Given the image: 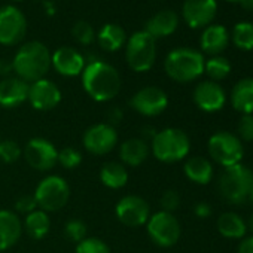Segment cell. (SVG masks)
<instances>
[{"instance_id": "obj_33", "label": "cell", "mask_w": 253, "mask_h": 253, "mask_svg": "<svg viewBox=\"0 0 253 253\" xmlns=\"http://www.w3.org/2000/svg\"><path fill=\"white\" fill-rule=\"evenodd\" d=\"M75 253H112L110 247L97 237H86L76 246Z\"/></svg>"}, {"instance_id": "obj_19", "label": "cell", "mask_w": 253, "mask_h": 253, "mask_svg": "<svg viewBox=\"0 0 253 253\" xmlns=\"http://www.w3.org/2000/svg\"><path fill=\"white\" fill-rule=\"evenodd\" d=\"M30 84L20 78H5L0 81V106L14 109L21 106L29 98Z\"/></svg>"}, {"instance_id": "obj_11", "label": "cell", "mask_w": 253, "mask_h": 253, "mask_svg": "<svg viewBox=\"0 0 253 253\" xmlns=\"http://www.w3.org/2000/svg\"><path fill=\"white\" fill-rule=\"evenodd\" d=\"M27 33L26 15L15 6L6 5L0 8V43L12 46L20 43Z\"/></svg>"}, {"instance_id": "obj_22", "label": "cell", "mask_w": 253, "mask_h": 253, "mask_svg": "<svg viewBox=\"0 0 253 253\" xmlns=\"http://www.w3.org/2000/svg\"><path fill=\"white\" fill-rule=\"evenodd\" d=\"M228 43H229V35H228L226 29L220 24L207 26L200 39L203 52H206L211 57L222 54L226 49Z\"/></svg>"}, {"instance_id": "obj_13", "label": "cell", "mask_w": 253, "mask_h": 253, "mask_svg": "<svg viewBox=\"0 0 253 253\" xmlns=\"http://www.w3.org/2000/svg\"><path fill=\"white\" fill-rule=\"evenodd\" d=\"M23 155L27 164L38 171H49L58 164V151L46 139L35 137L27 142Z\"/></svg>"}, {"instance_id": "obj_46", "label": "cell", "mask_w": 253, "mask_h": 253, "mask_svg": "<svg viewBox=\"0 0 253 253\" xmlns=\"http://www.w3.org/2000/svg\"><path fill=\"white\" fill-rule=\"evenodd\" d=\"M247 201L253 206V188H252V191H250V195H249V198H247Z\"/></svg>"}, {"instance_id": "obj_29", "label": "cell", "mask_w": 253, "mask_h": 253, "mask_svg": "<svg viewBox=\"0 0 253 253\" xmlns=\"http://www.w3.org/2000/svg\"><path fill=\"white\" fill-rule=\"evenodd\" d=\"M51 228V219L46 211L36 209L35 211L26 214L24 219V229L29 237L33 240H42L48 235Z\"/></svg>"}, {"instance_id": "obj_1", "label": "cell", "mask_w": 253, "mask_h": 253, "mask_svg": "<svg viewBox=\"0 0 253 253\" xmlns=\"http://www.w3.org/2000/svg\"><path fill=\"white\" fill-rule=\"evenodd\" d=\"M81 76L85 92L98 103H106L115 98L122 86L119 72L112 64L101 60H92L85 64Z\"/></svg>"}, {"instance_id": "obj_32", "label": "cell", "mask_w": 253, "mask_h": 253, "mask_svg": "<svg viewBox=\"0 0 253 253\" xmlns=\"http://www.w3.org/2000/svg\"><path fill=\"white\" fill-rule=\"evenodd\" d=\"M23 155L21 146L15 140H0V160L6 164L17 163Z\"/></svg>"}, {"instance_id": "obj_25", "label": "cell", "mask_w": 253, "mask_h": 253, "mask_svg": "<svg viewBox=\"0 0 253 253\" xmlns=\"http://www.w3.org/2000/svg\"><path fill=\"white\" fill-rule=\"evenodd\" d=\"M185 176L197 185H207L213 179V164L206 157H191L183 166Z\"/></svg>"}, {"instance_id": "obj_45", "label": "cell", "mask_w": 253, "mask_h": 253, "mask_svg": "<svg viewBox=\"0 0 253 253\" xmlns=\"http://www.w3.org/2000/svg\"><path fill=\"white\" fill-rule=\"evenodd\" d=\"M246 225H247V231H250V235H253V213L250 214V217L246 222Z\"/></svg>"}, {"instance_id": "obj_44", "label": "cell", "mask_w": 253, "mask_h": 253, "mask_svg": "<svg viewBox=\"0 0 253 253\" xmlns=\"http://www.w3.org/2000/svg\"><path fill=\"white\" fill-rule=\"evenodd\" d=\"M240 5L246 11H253V0H241Z\"/></svg>"}, {"instance_id": "obj_9", "label": "cell", "mask_w": 253, "mask_h": 253, "mask_svg": "<svg viewBox=\"0 0 253 253\" xmlns=\"http://www.w3.org/2000/svg\"><path fill=\"white\" fill-rule=\"evenodd\" d=\"M146 231L149 238L160 247H171L174 246L182 234V226L177 217L173 213L157 211L151 214L146 222Z\"/></svg>"}, {"instance_id": "obj_12", "label": "cell", "mask_w": 253, "mask_h": 253, "mask_svg": "<svg viewBox=\"0 0 253 253\" xmlns=\"http://www.w3.org/2000/svg\"><path fill=\"white\" fill-rule=\"evenodd\" d=\"M82 143L85 149L92 155H106L115 149L118 145L116 128L107 122L94 124L84 133Z\"/></svg>"}, {"instance_id": "obj_47", "label": "cell", "mask_w": 253, "mask_h": 253, "mask_svg": "<svg viewBox=\"0 0 253 253\" xmlns=\"http://www.w3.org/2000/svg\"><path fill=\"white\" fill-rule=\"evenodd\" d=\"M225 2H231V3H240L241 0H225Z\"/></svg>"}, {"instance_id": "obj_2", "label": "cell", "mask_w": 253, "mask_h": 253, "mask_svg": "<svg viewBox=\"0 0 253 253\" xmlns=\"http://www.w3.org/2000/svg\"><path fill=\"white\" fill-rule=\"evenodd\" d=\"M12 69L27 84L41 81L51 69V52L42 42H27L17 51Z\"/></svg>"}, {"instance_id": "obj_36", "label": "cell", "mask_w": 253, "mask_h": 253, "mask_svg": "<svg viewBox=\"0 0 253 253\" xmlns=\"http://www.w3.org/2000/svg\"><path fill=\"white\" fill-rule=\"evenodd\" d=\"M64 235L69 241L78 244L84 238H86V225L79 219H70L64 226Z\"/></svg>"}, {"instance_id": "obj_28", "label": "cell", "mask_w": 253, "mask_h": 253, "mask_svg": "<svg viewBox=\"0 0 253 253\" xmlns=\"http://www.w3.org/2000/svg\"><path fill=\"white\" fill-rule=\"evenodd\" d=\"M98 45L106 52H116L125 45V32L118 24H106L97 35Z\"/></svg>"}, {"instance_id": "obj_37", "label": "cell", "mask_w": 253, "mask_h": 253, "mask_svg": "<svg viewBox=\"0 0 253 253\" xmlns=\"http://www.w3.org/2000/svg\"><path fill=\"white\" fill-rule=\"evenodd\" d=\"M243 143L253 142V115H241L238 125H237V134Z\"/></svg>"}, {"instance_id": "obj_30", "label": "cell", "mask_w": 253, "mask_h": 253, "mask_svg": "<svg viewBox=\"0 0 253 253\" xmlns=\"http://www.w3.org/2000/svg\"><path fill=\"white\" fill-rule=\"evenodd\" d=\"M204 72L207 73L210 81L219 82V81L228 78V75L231 73V63L228 58H225L222 55L210 57L204 63Z\"/></svg>"}, {"instance_id": "obj_39", "label": "cell", "mask_w": 253, "mask_h": 253, "mask_svg": "<svg viewBox=\"0 0 253 253\" xmlns=\"http://www.w3.org/2000/svg\"><path fill=\"white\" fill-rule=\"evenodd\" d=\"M15 209L21 214H29V213L35 211L38 209V203H36L35 195H29V194L21 195L15 203Z\"/></svg>"}, {"instance_id": "obj_15", "label": "cell", "mask_w": 253, "mask_h": 253, "mask_svg": "<svg viewBox=\"0 0 253 253\" xmlns=\"http://www.w3.org/2000/svg\"><path fill=\"white\" fill-rule=\"evenodd\" d=\"M195 106L207 113H214L223 109L226 103V94L225 89L219 85V82L214 81H203L200 82L192 94Z\"/></svg>"}, {"instance_id": "obj_6", "label": "cell", "mask_w": 253, "mask_h": 253, "mask_svg": "<svg viewBox=\"0 0 253 253\" xmlns=\"http://www.w3.org/2000/svg\"><path fill=\"white\" fill-rule=\"evenodd\" d=\"M125 58L133 72L143 73L151 70L157 60V41L145 30L136 32L126 41Z\"/></svg>"}, {"instance_id": "obj_34", "label": "cell", "mask_w": 253, "mask_h": 253, "mask_svg": "<svg viewBox=\"0 0 253 253\" xmlns=\"http://www.w3.org/2000/svg\"><path fill=\"white\" fill-rule=\"evenodd\" d=\"M82 163V154L75 148H64L58 152V164L66 170H75Z\"/></svg>"}, {"instance_id": "obj_14", "label": "cell", "mask_w": 253, "mask_h": 253, "mask_svg": "<svg viewBox=\"0 0 253 253\" xmlns=\"http://www.w3.org/2000/svg\"><path fill=\"white\" fill-rule=\"evenodd\" d=\"M130 106L140 115L154 118L161 115L169 106V97L164 89L158 86H145L140 88L131 98Z\"/></svg>"}, {"instance_id": "obj_23", "label": "cell", "mask_w": 253, "mask_h": 253, "mask_svg": "<svg viewBox=\"0 0 253 253\" xmlns=\"http://www.w3.org/2000/svg\"><path fill=\"white\" fill-rule=\"evenodd\" d=\"M179 26V17L173 11H161L155 14L149 21L146 23L145 32L151 35L155 41L158 38H167L176 32Z\"/></svg>"}, {"instance_id": "obj_17", "label": "cell", "mask_w": 253, "mask_h": 253, "mask_svg": "<svg viewBox=\"0 0 253 253\" xmlns=\"http://www.w3.org/2000/svg\"><path fill=\"white\" fill-rule=\"evenodd\" d=\"M216 0H185L182 15L191 29L207 27L216 17Z\"/></svg>"}, {"instance_id": "obj_35", "label": "cell", "mask_w": 253, "mask_h": 253, "mask_svg": "<svg viewBox=\"0 0 253 253\" xmlns=\"http://www.w3.org/2000/svg\"><path fill=\"white\" fill-rule=\"evenodd\" d=\"M72 36L81 43V45H89L94 42L95 39V33L94 29L91 27L89 23L81 20L78 21L73 27H72Z\"/></svg>"}, {"instance_id": "obj_8", "label": "cell", "mask_w": 253, "mask_h": 253, "mask_svg": "<svg viewBox=\"0 0 253 253\" xmlns=\"http://www.w3.org/2000/svg\"><path fill=\"white\" fill-rule=\"evenodd\" d=\"M207 151L210 158L223 169L241 164V160L244 157L243 142L234 133L229 131L214 133L209 139Z\"/></svg>"}, {"instance_id": "obj_48", "label": "cell", "mask_w": 253, "mask_h": 253, "mask_svg": "<svg viewBox=\"0 0 253 253\" xmlns=\"http://www.w3.org/2000/svg\"><path fill=\"white\" fill-rule=\"evenodd\" d=\"M15 2H21V0H15Z\"/></svg>"}, {"instance_id": "obj_31", "label": "cell", "mask_w": 253, "mask_h": 253, "mask_svg": "<svg viewBox=\"0 0 253 253\" xmlns=\"http://www.w3.org/2000/svg\"><path fill=\"white\" fill-rule=\"evenodd\" d=\"M232 42L241 51L253 49V24L252 23H238L232 30Z\"/></svg>"}, {"instance_id": "obj_40", "label": "cell", "mask_w": 253, "mask_h": 253, "mask_svg": "<svg viewBox=\"0 0 253 253\" xmlns=\"http://www.w3.org/2000/svg\"><path fill=\"white\" fill-rule=\"evenodd\" d=\"M194 213H195L197 217L206 219V217H209V216L211 214V207H210L207 203L201 201V203H197V204L194 206Z\"/></svg>"}, {"instance_id": "obj_10", "label": "cell", "mask_w": 253, "mask_h": 253, "mask_svg": "<svg viewBox=\"0 0 253 253\" xmlns=\"http://www.w3.org/2000/svg\"><path fill=\"white\" fill-rule=\"evenodd\" d=\"M116 219L130 228H139L146 225L151 217V207L148 201L139 195H125L115 207Z\"/></svg>"}, {"instance_id": "obj_26", "label": "cell", "mask_w": 253, "mask_h": 253, "mask_svg": "<svg viewBox=\"0 0 253 253\" xmlns=\"http://www.w3.org/2000/svg\"><path fill=\"white\" fill-rule=\"evenodd\" d=\"M216 228L222 237L229 240H241L247 234L246 220L234 211H225L219 214L216 220Z\"/></svg>"}, {"instance_id": "obj_24", "label": "cell", "mask_w": 253, "mask_h": 253, "mask_svg": "<svg viewBox=\"0 0 253 253\" xmlns=\"http://www.w3.org/2000/svg\"><path fill=\"white\" fill-rule=\"evenodd\" d=\"M232 107L241 115H253V78L240 79L229 95Z\"/></svg>"}, {"instance_id": "obj_16", "label": "cell", "mask_w": 253, "mask_h": 253, "mask_svg": "<svg viewBox=\"0 0 253 253\" xmlns=\"http://www.w3.org/2000/svg\"><path fill=\"white\" fill-rule=\"evenodd\" d=\"M33 109L39 112H48L55 109L61 101L60 88L49 79H41L29 86V98Z\"/></svg>"}, {"instance_id": "obj_4", "label": "cell", "mask_w": 253, "mask_h": 253, "mask_svg": "<svg viewBox=\"0 0 253 253\" xmlns=\"http://www.w3.org/2000/svg\"><path fill=\"white\" fill-rule=\"evenodd\" d=\"M189 151V136L183 130L174 128V126L157 131V134L151 140V152L158 161L166 164H173L185 160Z\"/></svg>"}, {"instance_id": "obj_18", "label": "cell", "mask_w": 253, "mask_h": 253, "mask_svg": "<svg viewBox=\"0 0 253 253\" xmlns=\"http://www.w3.org/2000/svg\"><path fill=\"white\" fill-rule=\"evenodd\" d=\"M51 66L61 76L73 78L82 75L85 69V58L78 49L72 46H61L51 54Z\"/></svg>"}, {"instance_id": "obj_7", "label": "cell", "mask_w": 253, "mask_h": 253, "mask_svg": "<svg viewBox=\"0 0 253 253\" xmlns=\"http://www.w3.org/2000/svg\"><path fill=\"white\" fill-rule=\"evenodd\" d=\"M33 195L36 198L38 209L46 213H54L69 203L70 186L61 176L51 174L39 182Z\"/></svg>"}, {"instance_id": "obj_20", "label": "cell", "mask_w": 253, "mask_h": 253, "mask_svg": "<svg viewBox=\"0 0 253 253\" xmlns=\"http://www.w3.org/2000/svg\"><path fill=\"white\" fill-rule=\"evenodd\" d=\"M23 234V223L17 213L0 210V252L11 249Z\"/></svg>"}, {"instance_id": "obj_5", "label": "cell", "mask_w": 253, "mask_h": 253, "mask_svg": "<svg viewBox=\"0 0 253 253\" xmlns=\"http://www.w3.org/2000/svg\"><path fill=\"white\" fill-rule=\"evenodd\" d=\"M253 188V170L244 164L228 167L217 179V191L220 197L229 203L240 206L247 201Z\"/></svg>"}, {"instance_id": "obj_42", "label": "cell", "mask_w": 253, "mask_h": 253, "mask_svg": "<svg viewBox=\"0 0 253 253\" xmlns=\"http://www.w3.org/2000/svg\"><path fill=\"white\" fill-rule=\"evenodd\" d=\"M122 118H124V113H122V110L118 109V107H112V109L107 112V119H109L107 124H110L112 126H115V124L121 122Z\"/></svg>"}, {"instance_id": "obj_21", "label": "cell", "mask_w": 253, "mask_h": 253, "mask_svg": "<svg viewBox=\"0 0 253 253\" xmlns=\"http://www.w3.org/2000/svg\"><path fill=\"white\" fill-rule=\"evenodd\" d=\"M151 154V145L140 137H133L121 143L119 158L121 163L126 167H139L142 166Z\"/></svg>"}, {"instance_id": "obj_43", "label": "cell", "mask_w": 253, "mask_h": 253, "mask_svg": "<svg viewBox=\"0 0 253 253\" xmlns=\"http://www.w3.org/2000/svg\"><path fill=\"white\" fill-rule=\"evenodd\" d=\"M12 70V63L8 60H0V76H8Z\"/></svg>"}, {"instance_id": "obj_3", "label": "cell", "mask_w": 253, "mask_h": 253, "mask_svg": "<svg viewBox=\"0 0 253 253\" xmlns=\"http://www.w3.org/2000/svg\"><path fill=\"white\" fill-rule=\"evenodd\" d=\"M204 55L192 48H176L166 57L164 70L170 79L188 84L204 73Z\"/></svg>"}, {"instance_id": "obj_38", "label": "cell", "mask_w": 253, "mask_h": 253, "mask_svg": "<svg viewBox=\"0 0 253 253\" xmlns=\"http://www.w3.org/2000/svg\"><path fill=\"white\" fill-rule=\"evenodd\" d=\"M160 206L163 209V211H167V213H173L179 209L180 206V195L177 191L174 189H169L166 191L161 198H160Z\"/></svg>"}, {"instance_id": "obj_41", "label": "cell", "mask_w": 253, "mask_h": 253, "mask_svg": "<svg viewBox=\"0 0 253 253\" xmlns=\"http://www.w3.org/2000/svg\"><path fill=\"white\" fill-rule=\"evenodd\" d=\"M237 253H253V235H246L240 240Z\"/></svg>"}, {"instance_id": "obj_27", "label": "cell", "mask_w": 253, "mask_h": 253, "mask_svg": "<svg viewBox=\"0 0 253 253\" xmlns=\"http://www.w3.org/2000/svg\"><path fill=\"white\" fill-rule=\"evenodd\" d=\"M100 180L109 189H121L128 182V170L118 161L106 163L100 169Z\"/></svg>"}]
</instances>
